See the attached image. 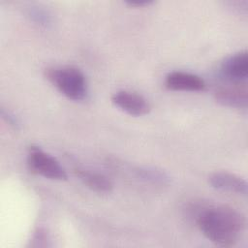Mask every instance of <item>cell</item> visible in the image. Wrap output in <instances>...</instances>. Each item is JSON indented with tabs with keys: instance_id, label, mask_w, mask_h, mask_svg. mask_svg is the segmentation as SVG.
<instances>
[{
	"instance_id": "6da1fadb",
	"label": "cell",
	"mask_w": 248,
	"mask_h": 248,
	"mask_svg": "<svg viewBox=\"0 0 248 248\" xmlns=\"http://www.w3.org/2000/svg\"><path fill=\"white\" fill-rule=\"evenodd\" d=\"M196 223L202 234L219 246L234 245L245 229L244 216L227 205H206L196 214Z\"/></svg>"
},
{
	"instance_id": "7a4b0ae2",
	"label": "cell",
	"mask_w": 248,
	"mask_h": 248,
	"mask_svg": "<svg viewBox=\"0 0 248 248\" xmlns=\"http://www.w3.org/2000/svg\"><path fill=\"white\" fill-rule=\"evenodd\" d=\"M45 76L64 96L74 101L86 98L88 85L82 71L75 66H56L46 69Z\"/></svg>"
},
{
	"instance_id": "3957f363",
	"label": "cell",
	"mask_w": 248,
	"mask_h": 248,
	"mask_svg": "<svg viewBox=\"0 0 248 248\" xmlns=\"http://www.w3.org/2000/svg\"><path fill=\"white\" fill-rule=\"evenodd\" d=\"M27 164L33 172L46 178L54 180L67 179V172L62 165L38 145H31L29 147Z\"/></svg>"
},
{
	"instance_id": "277c9868",
	"label": "cell",
	"mask_w": 248,
	"mask_h": 248,
	"mask_svg": "<svg viewBox=\"0 0 248 248\" xmlns=\"http://www.w3.org/2000/svg\"><path fill=\"white\" fill-rule=\"evenodd\" d=\"M215 100L226 107L246 109L248 105V90L245 82H232L218 87L214 92Z\"/></svg>"
},
{
	"instance_id": "5b68a950",
	"label": "cell",
	"mask_w": 248,
	"mask_h": 248,
	"mask_svg": "<svg viewBox=\"0 0 248 248\" xmlns=\"http://www.w3.org/2000/svg\"><path fill=\"white\" fill-rule=\"evenodd\" d=\"M111 102L121 110L130 115L140 116L149 112L150 105L148 101L136 92L120 90L111 96Z\"/></svg>"
},
{
	"instance_id": "8992f818",
	"label": "cell",
	"mask_w": 248,
	"mask_h": 248,
	"mask_svg": "<svg viewBox=\"0 0 248 248\" xmlns=\"http://www.w3.org/2000/svg\"><path fill=\"white\" fill-rule=\"evenodd\" d=\"M222 75L231 82H244L248 76V54L242 50L228 57L221 65Z\"/></svg>"
},
{
	"instance_id": "52a82bcc",
	"label": "cell",
	"mask_w": 248,
	"mask_h": 248,
	"mask_svg": "<svg viewBox=\"0 0 248 248\" xmlns=\"http://www.w3.org/2000/svg\"><path fill=\"white\" fill-rule=\"evenodd\" d=\"M165 84L170 90L179 91H202L205 88V82L200 76L183 71L169 73Z\"/></svg>"
},
{
	"instance_id": "ba28073f",
	"label": "cell",
	"mask_w": 248,
	"mask_h": 248,
	"mask_svg": "<svg viewBox=\"0 0 248 248\" xmlns=\"http://www.w3.org/2000/svg\"><path fill=\"white\" fill-rule=\"evenodd\" d=\"M210 185L218 190L236 193L240 195L247 194V182L244 178L227 171H216L208 177Z\"/></svg>"
},
{
	"instance_id": "9c48e42d",
	"label": "cell",
	"mask_w": 248,
	"mask_h": 248,
	"mask_svg": "<svg viewBox=\"0 0 248 248\" xmlns=\"http://www.w3.org/2000/svg\"><path fill=\"white\" fill-rule=\"evenodd\" d=\"M75 173L86 187L98 194H108L112 191L113 184L110 179L100 172L78 168Z\"/></svg>"
},
{
	"instance_id": "30bf717a",
	"label": "cell",
	"mask_w": 248,
	"mask_h": 248,
	"mask_svg": "<svg viewBox=\"0 0 248 248\" xmlns=\"http://www.w3.org/2000/svg\"><path fill=\"white\" fill-rule=\"evenodd\" d=\"M136 172L139 177H141L142 179L148 180L153 183L165 184L169 181V176L164 171L154 168L140 167L137 169Z\"/></svg>"
},
{
	"instance_id": "8fae6325",
	"label": "cell",
	"mask_w": 248,
	"mask_h": 248,
	"mask_svg": "<svg viewBox=\"0 0 248 248\" xmlns=\"http://www.w3.org/2000/svg\"><path fill=\"white\" fill-rule=\"evenodd\" d=\"M27 15L34 22H36L40 25L48 26L51 23L50 14L47 11H46L40 7L29 8Z\"/></svg>"
},
{
	"instance_id": "7c38bea8",
	"label": "cell",
	"mask_w": 248,
	"mask_h": 248,
	"mask_svg": "<svg viewBox=\"0 0 248 248\" xmlns=\"http://www.w3.org/2000/svg\"><path fill=\"white\" fill-rule=\"evenodd\" d=\"M1 114L2 117L14 128H17L19 126V121L18 119L15 116V114H13L11 111L9 110H5L3 108H1Z\"/></svg>"
},
{
	"instance_id": "4fadbf2b",
	"label": "cell",
	"mask_w": 248,
	"mask_h": 248,
	"mask_svg": "<svg viewBox=\"0 0 248 248\" xmlns=\"http://www.w3.org/2000/svg\"><path fill=\"white\" fill-rule=\"evenodd\" d=\"M127 4L132 6H145L148 4H151V0H132V1H126Z\"/></svg>"
}]
</instances>
